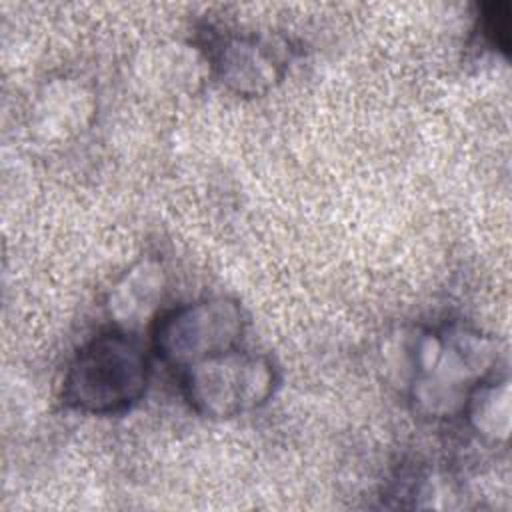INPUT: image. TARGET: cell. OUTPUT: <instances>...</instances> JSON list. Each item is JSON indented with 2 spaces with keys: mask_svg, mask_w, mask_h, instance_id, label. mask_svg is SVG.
Returning <instances> with one entry per match:
<instances>
[{
  "mask_svg": "<svg viewBox=\"0 0 512 512\" xmlns=\"http://www.w3.org/2000/svg\"><path fill=\"white\" fill-rule=\"evenodd\" d=\"M498 342L464 324L422 330L412 346L410 400L422 416L440 420L462 414L468 396L496 376Z\"/></svg>",
  "mask_w": 512,
  "mask_h": 512,
  "instance_id": "6da1fadb",
  "label": "cell"
},
{
  "mask_svg": "<svg viewBox=\"0 0 512 512\" xmlns=\"http://www.w3.org/2000/svg\"><path fill=\"white\" fill-rule=\"evenodd\" d=\"M150 382V358L136 336L122 328L102 332L70 360L62 400L88 416H114L142 400Z\"/></svg>",
  "mask_w": 512,
  "mask_h": 512,
  "instance_id": "7a4b0ae2",
  "label": "cell"
},
{
  "mask_svg": "<svg viewBox=\"0 0 512 512\" xmlns=\"http://www.w3.org/2000/svg\"><path fill=\"white\" fill-rule=\"evenodd\" d=\"M280 376L272 358L240 346L182 370V394L210 420H228L268 404Z\"/></svg>",
  "mask_w": 512,
  "mask_h": 512,
  "instance_id": "3957f363",
  "label": "cell"
},
{
  "mask_svg": "<svg viewBox=\"0 0 512 512\" xmlns=\"http://www.w3.org/2000/svg\"><path fill=\"white\" fill-rule=\"evenodd\" d=\"M248 326L242 304L230 296H208L180 304L152 322V348L180 370L240 346Z\"/></svg>",
  "mask_w": 512,
  "mask_h": 512,
  "instance_id": "277c9868",
  "label": "cell"
},
{
  "mask_svg": "<svg viewBox=\"0 0 512 512\" xmlns=\"http://www.w3.org/2000/svg\"><path fill=\"white\" fill-rule=\"evenodd\" d=\"M208 58L222 86L238 96L256 98L284 80L290 46L272 32H228L208 48Z\"/></svg>",
  "mask_w": 512,
  "mask_h": 512,
  "instance_id": "5b68a950",
  "label": "cell"
},
{
  "mask_svg": "<svg viewBox=\"0 0 512 512\" xmlns=\"http://www.w3.org/2000/svg\"><path fill=\"white\" fill-rule=\"evenodd\" d=\"M96 94L76 76L48 80L34 98L30 128L44 144H66L86 132L96 118Z\"/></svg>",
  "mask_w": 512,
  "mask_h": 512,
  "instance_id": "8992f818",
  "label": "cell"
},
{
  "mask_svg": "<svg viewBox=\"0 0 512 512\" xmlns=\"http://www.w3.org/2000/svg\"><path fill=\"white\" fill-rule=\"evenodd\" d=\"M210 76L208 52L180 40L146 46L134 62L136 82L154 94H194Z\"/></svg>",
  "mask_w": 512,
  "mask_h": 512,
  "instance_id": "52a82bcc",
  "label": "cell"
},
{
  "mask_svg": "<svg viewBox=\"0 0 512 512\" xmlns=\"http://www.w3.org/2000/svg\"><path fill=\"white\" fill-rule=\"evenodd\" d=\"M164 294V272L154 258L130 266L108 294V314L118 328L138 332L156 320Z\"/></svg>",
  "mask_w": 512,
  "mask_h": 512,
  "instance_id": "ba28073f",
  "label": "cell"
},
{
  "mask_svg": "<svg viewBox=\"0 0 512 512\" xmlns=\"http://www.w3.org/2000/svg\"><path fill=\"white\" fill-rule=\"evenodd\" d=\"M510 380L492 376L472 390L462 410L470 428L488 442H506L510 436Z\"/></svg>",
  "mask_w": 512,
  "mask_h": 512,
  "instance_id": "9c48e42d",
  "label": "cell"
},
{
  "mask_svg": "<svg viewBox=\"0 0 512 512\" xmlns=\"http://www.w3.org/2000/svg\"><path fill=\"white\" fill-rule=\"evenodd\" d=\"M480 32L494 50L508 52L510 50V4L508 2L482 4Z\"/></svg>",
  "mask_w": 512,
  "mask_h": 512,
  "instance_id": "30bf717a",
  "label": "cell"
}]
</instances>
